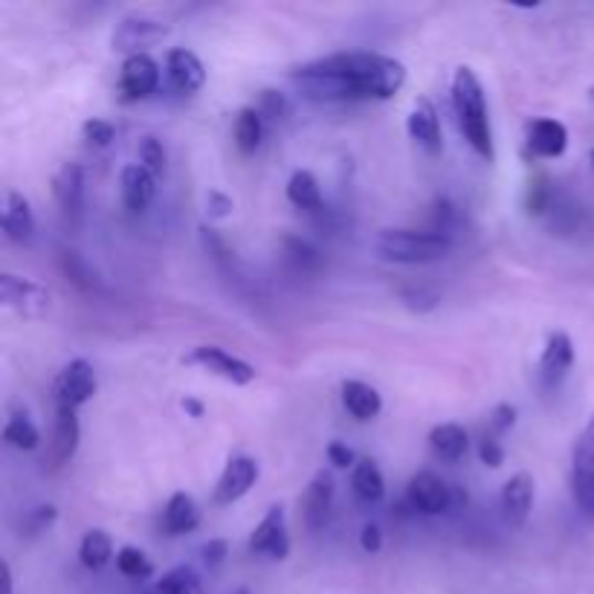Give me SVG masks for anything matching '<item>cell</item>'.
Listing matches in <instances>:
<instances>
[{"label": "cell", "mask_w": 594, "mask_h": 594, "mask_svg": "<svg viewBox=\"0 0 594 594\" xmlns=\"http://www.w3.org/2000/svg\"><path fill=\"white\" fill-rule=\"evenodd\" d=\"M166 76L180 96H195L206 84V67L198 59V53H191L186 46H175L166 55Z\"/></svg>", "instance_id": "9a60e30c"}, {"label": "cell", "mask_w": 594, "mask_h": 594, "mask_svg": "<svg viewBox=\"0 0 594 594\" xmlns=\"http://www.w3.org/2000/svg\"><path fill=\"white\" fill-rule=\"evenodd\" d=\"M282 247H284V252H288V259L293 261L302 273H313V270H320V264H322L320 250H316L313 244H308L305 238L284 236Z\"/></svg>", "instance_id": "d6a6232c"}, {"label": "cell", "mask_w": 594, "mask_h": 594, "mask_svg": "<svg viewBox=\"0 0 594 594\" xmlns=\"http://www.w3.org/2000/svg\"><path fill=\"white\" fill-rule=\"evenodd\" d=\"M334 476L329 470H320L311 479L305 490V499H302V513H305L308 531H322L325 522L331 517V508H334Z\"/></svg>", "instance_id": "ac0fdd59"}, {"label": "cell", "mask_w": 594, "mask_h": 594, "mask_svg": "<svg viewBox=\"0 0 594 594\" xmlns=\"http://www.w3.org/2000/svg\"><path fill=\"white\" fill-rule=\"evenodd\" d=\"M82 137L93 145V148H107V145L116 139V128L114 123L107 119H87L82 125Z\"/></svg>", "instance_id": "74e56055"}, {"label": "cell", "mask_w": 594, "mask_h": 594, "mask_svg": "<svg viewBox=\"0 0 594 594\" xmlns=\"http://www.w3.org/2000/svg\"><path fill=\"white\" fill-rule=\"evenodd\" d=\"M404 302L409 308H415V311H433L438 305V296L429 293V290H406Z\"/></svg>", "instance_id": "bcb514c9"}, {"label": "cell", "mask_w": 594, "mask_h": 594, "mask_svg": "<svg viewBox=\"0 0 594 594\" xmlns=\"http://www.w3.org/2000/svg\"><path fill=\"white\" fill-rule=\"evenodd\" d=\"M290 82L311 102L392 100L406 84V67L383 53H334L290 70Z\"/></svg>", "instance_id": "6da1fadb"}, {"label": "cell", "mask_w": 594, "mask_h": 594, "mask_svg": "<svg viewBox=\"0 0 594 594\" xmlns=\"http://www.w3.org/2000/svg\"><path fill=\"white\" fill-rule=\"evenodd\" d=\"M406 502L411 511L424 513V517H438V513L452 511V484L435 476L429 470L415 472L406 484Z\"/></svg>", "instance_id": "9c48e42d"}, {"label": "cell", "mask_w": 594, "mask_h": 594, "mask_svg": "<svg viewBox=\"0 0 594 594\" xmlns=\"http://www.w3.org/2000/svg\"><path fill=\"white\" fill-rule=\"evenodd\" d=\"M329 461L336 467V470H348V467H351V470H354V467H357L359 458L354 456V450H351L348 444L331 441L329 444Z\"/></svg>", "instance_id": "60d3db41"}, {"label": "cell", "mask_w": 594, "mask_h": 594, "mask_svg": "<svg viewBox=\"0 0 594 594\" xmlns=\"http://www.w3.org/2000/svg\"><path fill=\"white\" fill-rule=\"evenodd\" d=\"M184 363L204 368V372L215 374V377H221V381L232 383V386H250L259 377V372L247 359L229 354L221 345H198V348H191L186 354Z\"/></svg>", "instance_id": "277c9868"}, {"label": "cell", "mask_w": 594, "mask_h": 594, "mask_svg": "<svg viewBox=\"0 0 594 594\" xmlns=\"http://www.w3.org/2000/svg\"><path fill=\"white\" fill-rule=\"evenodd\" d=\"M452 247V236L435 229H381L374 238V252L389 264H433L447 259Z\"/></svg>", "instance_id": "3957f363"}, {"label": "cell", "mask_w": 594, "mask_h": 594, "mask_svg": "<svg viewBox=\"0 0 594 594\" xmlns=\"http://www.w3.org/2000/svg\"><path fill=\"white\" fill-rule=\"evenodd\" d=\"M288 200L302 212H322V189L320 180L313 177V171L308 168H299L293 171L288 180Z\"/></svg>", "instance_id": "83f0119b"}, {"label": "cell", "mask_w": 594, "mask_h": 594, "mask_svg": "<svg viewBox=\"0 0 594 594\" xmlns=\"http://www.w3.org/2000/svg\"><path fill=\"white\" fill-rule=\"evenodd\" d=\"M171 27L157 18L148 15H128L116 23L114 35H111V46L116 53H125V59L131 55H143L148 46L160 44L163 39H168Z\"/></svg>", "instance_id": "5b68a950"}, {"label": "cell", "mask_w": 594, "mask_h": 594, "mask_svg": "<svg viewBox=\"0 0 594 594\" xmlns=\"http://www.w3.org/2000/svg\"><path fill=\"white\" fill-rule=\"evenodd\" d=\"M479 458H481V465L490 467V470H499V467L504 465V447L499 444L496 435H484V438H481Z\"/></svg>", "instance_id": "ab89813d"}, {"label": "cell", "mask_w": 594, "mask_h": 594, "mask_svg": "<svg viewBox=\"0 0 594 594\" xmlns=\"http://www.w3.org/2000/svg\"><path fill=\"white\" fill-rule=\"evenodd\" d=\"M184 409L189 411L191 418H204V404H200L198 397H186V400H184Z\"/></svg>", "instance_id": "c3c4849f"}, {"label": "cell", "mask_w": 594, "mask_h": 594, "mask_svg": "<svg viewBox=\"0 0 594 594\" xmlns=\"http://www.w3.org/2000/svg\"><path fill=\"white\" fill-rule=\"evenodd\" d=\"M517 424V406L511 404H499L493 411H490V429L493 435H502Z\"/></svg>", "instance_id": "b9f144b4"}, {"label": "cell", "mask_w": 594, "mask_h": 594, "mask_svg": "<svg viewBox=\"0 0 594 594\" xmlns=\"http://www.w3.org/2000/svg\"><path fill=\"white\" fill-rule=\"evenodd\" d=\"M160 79L163 70L152 55H131L123 62V70H119V93H123L125 102L148 100L160 87Z\"/></svg>", "instance_id": "30bf717a"}, {"label": "cell", "mask_w": 594, "mask_h": 594, "mask_svg": "<svg viewBox=\"0 0 594 594\" xmlns=\"http://www.w3.org/2000/svg\"><path fill=\"white\" fill-rule=\"evenodd\" d=\"M528 152L540 160H556L563 157L565 148H569V128H565L560 119H551V116H540V119H531L528 123Z\"/></svg>", "instance_id": "e0dca14e"}, {"label": "cell", "mask_w": 594, "mask_h": 594, "mask_svg": "<svg viewBox=\"0 0 594 594\" xmlns=\"http://www.w3.org/2000/svg\"><path fill=\"white\" fill-rule=\"evenodd\" d=\"M351 490L363 504H377L386 496V479H383L381 467L374 465L372 458H359L357 467L351 470Z\"/></svg>", "instance_id": "484cf974"}, {"label": "cell", "mask_w": 594, "mask_h": 594, "mask_svg": "<svg viewBox=\"0 0 594 594\" xmlns=\"http://www.w3.org/2000/svg\"><path fill=\"white\" fill-rule=\"evenodd\" d=\"M429 450L441 458V461L456 465V461H461V458L467 456V450H470V435H467V429L461 427V424H438V427H433V433H429Z\"/></svg>", "instance_id": "d4e9b609"}, {"label": "cell", "mask_w": 594, "mask_h": 594, "mask_svg": "<svg viewBox=\"0 0 594 594\" xmlns=\"http://www.w3.org/2000/svg\"><path fill=\"white\" fill-rule=\"evenodd\" d=\"M200 525V508L198 502L191 499L189 493H175L166 502V511H163V528H166L168 536H184L191 533Z\"/></svg>", "instance_id": "cb8c5ba5"}, {"label": "cell", "mask_w": 594, "mask_h": 594, "mask_svg": "<svg viewBox=\"0 0 594 594\" xmlns=\"http://www.w3.org/2000/svg\"><path fill=\"white\" fill-rule=\"evenodd\" d=\"M143 594H204V583H200V574L195 569L177 565V569L163 574L154 586L145 588Z\"/></svg>", "instance_id": "4dcf8cb0"}, {"label": "cell", "mask_w": 594, "mask_h": 594, "mask_svg": "<svg viewBox=\"0 0 594 594\" xmlns=\"http://www.w3.org/2000/svg\"><path fill=\"white\" fill-rule=\"evenodd\" d=\"M250 551L252 554L270 556V560H288L290 554V533H288V519H284L282 504H273L264 513L256 531L250 536Z\"/></svg>", "instance_id": "8fae6325"}, {"label": "cell", "mask_w": 594, "mask_h": 594, "mask_svg": "<svg viewBox=\"0 0 594 594\" xmlns=\"http://www.w3.org/2000/svg\"><path fill=\"white\" fill-rule=\"evenodd\" d=\"M227 554H229V542L227 540H209L204 545V549H200V556H204L206 569H218V565H221L223 560H227Z\"/></svg>", "instance_id": "ee69618b"}, {"label": "cell", "mask_w": 594, "mask_h": 594, "mask_svg": "<svg viewBox=\"0 0 594 594\" xmlns=\"http://www.w3.org/2000/svg\"><path fill=\"white\" fill-rule=\"evenodd\" d=\"M450 96L458 128L465 134L467 145L479 154L481 160L493 163L496 148H493V131H490L488 100H484V87H481V79L476 76V70L465 64V67H458L456 73H452Z\"/></svg>", "instance_id": "7a4b0ae2"}, {"label": "cell", "mask_w": 594, "mask_h": 594, "mask_svg": "<svg viewBox=\"0 0 594 594\" xmlns=\"http://www.w3.org/2000/svg\"><path fill=\"white\" fill-rule=\"evenodd\" d=\"M588 96H592V102H594V84H592V91H588Z\"/></svg>", "instance_id": "816d5d0a"}, {"label": "cell", "mask_w": 594, "mask_h": 594, "mask_svg": "<svg viewBox=\"0 0 594 594\" xmlns=\"http://www.w3.org/2000/svg\"><path fill=\"white\" fill-rule=\"evenodd\" d=\"M551 206H554V191H551L549 180L545 177L531 180L525 186V212L533 218H542V215L551 212Z\"/></svg>", "instance_id": "836d02e7"}, {"label": "cell", "mask_w": 594, "mask_h": 594, "mask_svg": "<svg viewBox=\"0 0 594 594\" xmlns=\"http://www.w3.org/2000/svg\"><path fill=\"white\" fill-rule=\"evenodd\" d=\"M55 519H59V511H55V504H39V508H32L23 519V531L27 536H39V533L50 531L55 525Z\"/></svg>", "instance_id": "8d00e7d4"}, {"label": "cell", "mask_w": 594, "mask_h": 594, "mask_svg": "<svg viewBox=\"0 0 594 594\" xmlns=\"http://www.w3.org/2000/svg\"><path fill=\"white\" fill-rule=\"evenodd\" d=\"M0 305L21 316H44L53 308L50 290L15 273H0Z\"/></svg>", "instance_id": "ba28073f"}, {"label": "cell", "mask_w": 594, "mask_h": 594, "mask_svg": "<svg viewBox=\"0 0 594 594\" xmlns=\"http://www.w3.org/2000/svg\"><path fill=\"white\" fill-rule=\"evenodd\" d=\"M100 389V381H96V372L84 357L70 359L67 366L59 372L53 383V400L55 406H64V409H76L84 406L96 395Z\"/></svg>", "instance_id": "8992f818"}, {"label": "cell", "mask_w": 594, "mask_h": 594, "mask_svg": "<svg viewBox=\"0 0 594 594\" xmlns=\"http://www.w3.org/2000/svg\"><path fill=\"white\" fill-rule=\"evenodd\" d=\"M406 131H409V137L415 139L429 157L441 154V119H438V107L433 105V100H427V96L415 100L409 116H406Z\"/></svg>", "instance_id": "5bb4252c"}, {"label": "cell", "mask_w": 594, "mask_h": 594, "mask_svg": "<svg viewBox=\"0 0 594 594\" xmlns=\"http://www.w3.org/2000/svg\"><path fill=\"white\" fill-rule=\"evenodd\" d=\"M502 517L511 528H522L531 517L533 504V479L531 472H517L511 479L504 481L502 488Z\"/></svg>", "instance_id": "7402d4cb"}, {"label": "cell", "mask_w": 594, "mask_h": 594, "mask_svg": "<svg viewBox=\"0 0 594 594\" xmlns=\"http://www.w3.org/2000/svg\"><path fill=\"white\" fill-rule=\"evenodd\" d=\"M0 588H3V594H15V577H12V565L7 560L0 563Z\"/></svg>", "instance_id": "7dc6e473"}, {"label": "cell", "mask_w": 594, "mask_h": 594, "mask_svg": "<svg viewBox=\"0 0 594 594\" xmlns=\"http://www.w3.org/2000/svg\"><path fill=\"white\" fill-rule=\"evenodd\" d=\"M343 406L351 418L359 420V424H366V420H374L383 411V397H381V392L374 389V386H368V383L345 381Z\"/></svg>", "instance_id": "603a6c76"}, {"label": "cell", "mask_w": 594, "mask_h": 594, "mask_svg": "<svg viewBox=\"0 0 594 594\" xmlns=\"http://www.w3.org/2000/svg\"><path fill=\"white\" fill-rule=\"evenodd\" d=\"M62 270H64V275H67L70 282L79 284V288H84V290L93 288L91 267L84 264V259L79 256V252H73V250L62 252Z\"/></svg>", "instance_id": "d590c367"}, {"label": "cell", "mask_w": 594, "mask_h": 594, "mask_svg": "<svg viewBox=\"0 0 594 594\" xmlns=\"http://www.w3.org/2000/svg\"><path fill=\"white\" fill-rule=\"evenodd\" d=\"M259 111L267 119H284L290 114V105L284 100V93L279 91H261L259 96Z\"/></svg>", "instance_id": "f35d334b"}, {"label": "cell", "mask_w": 594, "mask_h": 594, "mask_svg": "<svg viewBox=\"0 0 594 594\" xmlns=\"http://www.w3.org/2000/svg\"><path fill=\"white\" fill-rule=\"evenodd\" d=\"M574 366V343L565 331L549 334L540 354V381L545 389H554L569 377Z\"/></svg>", "instance_id": "4fadbf2b"}, {"label": "cell", "mask_w": 594, "mask_h": 594, "mask_svg": "<svg viewBox=\"0 0 594 594\" xmlns=\"http://www.w3.org/2000/svg\"><path fill=\"white\" fill-rule=\"evenodd\" d=\"M3 441L21 452H32L41 447V433L27 411L12 409L7 418V427H3Z\"/></svg>", "instance_id": "f546056e"}, {"label": "cell", "mask_w": 594, "mask_h": 594, "mask_svg": "<svg viewBox=\"0 0 594 594\" xmlns=\"http://www.w3.org/2000/svg\"><path fill=\"white\" fill-rule=\"evenodd\" d=\"M232 209H236V204H232V198L229 195H223V191H209L206 195V212H209V218H229L232 215Z\"/></svg>", "instance_id": "7bdbcfd3"}, {"label": "cell", "mask_w": 594, "mask_h": 594, "mask_svg": "<svg viewBox=\"0 0 594 594\" xmlns=\"http://www.w3.org/2000/svg\"><path fill=\"white\" fill-rule=\"evenodd\" d=\"M572 493L577 508L594 517V418L577 435L572 450Z\"/></svg>", "instance_id": "52a82bcc"}, {"label": "cell", "mask_w": 594, "mask_h": 594, "mask_svg": "<svg viewBox=\"0 0 594 594\" xmlns=\"http://www.w3.org/2000/svg\"><path fill=\"white\" fill-rule=\"evenodd\" d=\"M116 572L128 580H148L154 574V565L139 549H134V545H123V549L116 551Z\"/></svg>", "instance_id": "1f68e13d"}, {"label": "cell", "mask_w": 594, "mask_h": 594, "mask_svg": "<svg viewBox=\"0 0 594 594\" xmlns=\"http://www.w3.org/2000/svg\"><path fill=\"white\" fill-rule=\"evenodd\" d=\"M588 160H592V168H594V148H592V154H588Z\"/></svg>", "instance_id": "681fc988"}, {"label": "cell", "mask_w": 594, "mask_h": 594, "mask_svg": "<svg viewBox=\"0 0 594 594\" xmlns=\"http://www.w3.org/2000/svg\"><path fill=\"white\" fill-rule=\"evenodd\" d=\"M359 549L366 551V554H381V551H383L381 525H374V522H368V525L363 528V533H359Z\"/></svg>", "instance_id": "f6af8a7d"}, {"label": "cell", "mask_w": 594, "mask_h": 594, "mask_svg": "<svg viewBox=\"0 0 594 594\" xmlns=\"http://www.w3.org/2000/svg\"><path fill=\"white\" fill-rule=\"evenodd\" d=\"M111 560H116L111 533L102 531V528H93V531L84 533L82 542H79V563L84 569H91V572H102Z\"/></svg>", "instance_id": "4316f807"}, {"label": "cell", "mask_w": 594, "mask_h": 594, "mask_svg": "<svg viewBox=\"0 0 594 594\" xmlns=\"http://www.w3.org/2000/svg\"><path fill=\"white\" fill-rule=\"evenodd\" d=\"M259 461L250 456H236L229 458L227 467H223L221 479L215 484V504H232L238 499H244L252 490V484L259 481Z\"/></svg>", "instance_id": "7c38bea8"}, {"label": "cell", "mask_w": 594, "mask_h": 594, "mask_svg": "<svg viewBox=\"0 0 594 594\" xmlns=\"http://www.w3.org/2000/svg\"><path fill=\"white\" fill-rule=\"evenodd\" d=\"M79 438H82V427H79L76 409H64V406H55L53 441H50V450H46L44 465L50 467V470H59L62 465H67L70 458L76 456Z\"/></svg>", "instance_id": "2e32d148"}, {"label": "cell", "mask_w": 594, "mask_h": 594, "mask_svg": "<svg viewBox=\"0 0 594 594\" xmlns=\"http://www.w3.org/2000/svg\"><path fill=\"white\" fill-rule=\"evenodd\" d=\"M236 594H250V592H247V588H238V592Z\"/></svg>", "instance_id": "f907efd6"}, {"label": "cell", "mask_w": 594, "mask_h": 594, "mask_svg": "<svg viewBox=\"0 0 594 594\" xmlns=\"http://www.w3.org/2000/svg\"><path fill=\"white\" fill-rule=\"evenodd\" d=\"M0 229L12 244H32L35 238V215L30 209V200L21 191H7L3 212H0Z\"/></svg>", "instance_id": "d6986e66"}, {"label": "cell", "mask_w": 594, "mask_h": 594, "mask_svg": "<svg viewBox=\"0 0 594 594\" xmlns=\"http://www.w3.org/2000/svg\"><path fill=\"white\" fill-rule=\"evenodd\" d=\"M139 166L148 168L154 177H160L166 171V148L157 137H143L137 145Z\"/></svg>", "instance_id": "e575fe53"}, {"label": "cell", "mask_w": 594, "mask_h": 594, "mask_svg": "<svg viewBox=\"0 0 594 594\" xmlns=\"http://www.w3.org/2000/svg\"><path fill=\"white\" fill-rule=\"evenodd\" d=\"M232 137H236L238 152L241 154H256L264 137V116L259 107H241L236 114V125H232Z\"/></svg>", "instance_id": "f1b7e54d"}, {"label": "cell", "mask_w": 594, "mask_h": 594, "mask_svg": "<svg viewBox=\"0 0 594 594\" xmlns=\"http://www.w3.org/2000/svg\"><path fill=\"white\" fill-rule=\"evenodd\" d=\"M119 195H123V204L128 212H145L152 206L154 195H157V177L148 168L139 166V163H131L119 175Z\"/></svg>", "instance_id": "ffe728a7"}, {"label": "cell", "mask_w": 594, "mask_h": 594, "mask_svg": "<svg viewBox=\"0 0 594 594\" xmlns=\"http://www.w3.org/2000/svg\"><path fill=\"white\" fill-rule=\"evenodd\" d=\"M53 198L67 218H82L84 212V168L79 163H64L53 175Z\"/></svg>", "instance_id": "44dd1931"}]
</instances>
